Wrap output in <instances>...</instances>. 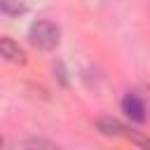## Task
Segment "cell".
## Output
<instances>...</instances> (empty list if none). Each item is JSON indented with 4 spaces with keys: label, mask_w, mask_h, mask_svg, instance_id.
Instances as JSON below:
<instances>
[{
    "label": "cell",
    "mask_w": 150,
    "mask_h": 150,
    "mask_svg": "<svg viewBox=\"0 0 150 150\" xmlns=\"http://www.w3.org/2000/svg\"><path fill=\"white\" fill-rule=\"evenodd\" d=\"M30 5L33 0H0V9L7 14H23Z\"/></svg>",
    "instance_id": "obj_5"
},
{
    "label": "cell",
    "mask_w": 150,
    "mask_h": 150,
    "mask_svg": "<svg viewBox=\"0 0 150 150\" xmlns=\"http://www.w3.org/2000/svg\"><path fill=\"white\" fill-rule=\"evenodd\" d=\"M98 131L105 134V136H120L124 131V127L115 120V117H101L98 120Z\"/></svg>",
    "instance_id": "obj_4"
},
{
    "label": "cell",
    "mask_w": 150,
    "mask_h": 150,
    "mask_svg": "<svg viewBox=\"0 0 150 150\" xmlns=\"http://www.w3.org/2000/svg\"><path fill=\"white\" fill-rule=\"evenodd\" d=\"M122 110L134 122H143L145 120V105H143V101H141L138 94H127L124 101H122Z\"/></svg>",
    "instance_id": "obj_2"
},
{
    "label": "cell",
    "mask_w": 150,
    "mask_h": 150,
    "mask_svg": "<svg viewBox=\"0 0 150 150\" xmlns=\"http://www.w3.org/2000/svg\"><path fill=\"white\" fill-rule=\"evenodd\" d=\"M0 56L7 59V61H12V63H23L26 61L23 49L14 40H9V38H0Z\"/></svg>",
    "instance_id": "obj_3"
},
{
    "label": "cell",
    "mask_w": 150,
    "mask_h": 150,
    "mask_svg": "<svg viewBox=\"0 0 150 150\" xmlns=\"http://www.w3.org/2000/svg\"><path fill=\"white\" fill-rule=\"evenodd\" d=\"M28 38H30V42H33L38 49H54V47L59 45V40H61V30H59L56 23L42 19V21H35V23L30 26Z\"/></svg>",
    "instance_id": "obj_1"
},
{
    "label": "cell",
    "mask_w": 150,
    "mask_h": 150,
    "mask_svg": "<svg viewBox=\"0 0 150 150\" xmlns=\"http://www.w3.org/2000/svg\"><path fill=\"white\" fill-rule=\"evenodd\" d=\"M0 148H2V136H0Z\"/></svg>",
    "instance_id": "obj_6"
}]
</instances>
